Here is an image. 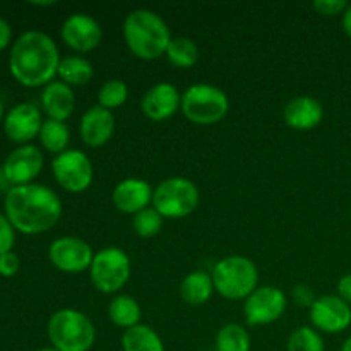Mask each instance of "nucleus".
<instances>
[{
	"instance_id": "f257e3e1",
	"label": "nucleus",
	"mask_w": 351,
	"mask_h": 351,
	"mask_svg": "<svg viewBox=\"0 0 351 351\" xmlns=\"http://www.w3.org/2000/svg\"><path fill=\"white\" fill-rule=\"evenodd\" d=\"M5 216L23 235H40L58 223L62 201L50 187L41 184L10 187L3 199Z\"/></svg>"
},
{
	"instance_id": "f03ea898",
	"label": "nucleus",
	"mask_w": 351,
	"mask_h": 351,
	"mask_svg": "<svg viewBox=\"0 0 351 351\" xmlns=\"http://www.w3.org/2000/svg\"><path fill=\"white\" fill-rule=\"evenodd\" d=\"M60 60L57 45L47 33L26 31L12 43L9 69L24 88H45L53 82Z\"/></svg>"
},
{
	"instance_id": "7ed1b4c3",
	"label": "nucleus",
	"mask_w": 351,
	"mask_h": 351,
	"mask_svg": "<svg viewBox=\"0 0 351 351\" xmlns=\"http://www.w3.org/2000/svg\"><path fill=\"white\" fill-rule=\"evenodd\" d=\"M122 34L130 53L146 62L163 57L173 38L163 17L149 9H136L127 14Z\"/></svg>"
},
{
	"instance_id": "20e7f679",
	"label": "nucleus",
	"mask_w": 351,
	"mask_h": 351,
	"mask_svg": "<svg viewBox=\"0 0 351 351\" xmlns=\"http://www.w3.org/2000/svg\"><path fill=\"white\" fill-rule=\"evenodd\" d=\"M47 335L58 351H89L96 343L95 322L77 308H60L48 319Z\"/></svg>"
},
{
	"instance_id": "39448f33",
	"label": "nucleus",
	"mask_w": 351,
	"mask_h": 351,
	"mask_svg": "<svg viewBox=\"0 0 351 351\" xmlns=\"http://www.w3.org/2000/svg\"><path fill=\"white\" fill-rule=\"evenodd\" d=\"M215 291L226 300H245L259 288V269L245 256H228L215 264L211 271Z\"/></svg>"
},
{
	"instance_id": "423d86ee",
	"label": "nucleus",
	"mask_w": 351,
	"mask_h": 351,
	"mask_svg": "<svg viewBox=\"0 0 351 351\" xmlns=\"http://www.w3.org/2000/svg\"><path fill=\"white\" fill-rule=\"evenodd\" d=\"M180 110L195 125H215L230 110V99L223 89L213 84H194L182 95Z\"/></svg>"
},
{
	"instance_id": "0eeeda50",
	"label": "nucleus",
	"mask_w": 351,
	"mask_h": 351,
	"mask_svg": "<svg viewBox=\"0 0 351 351\" xmlns=\"http://www.w3.org/2000/svg\"><path fill=\"white\" fill-rule=\"evenodd\" d=\"M132 273L130 257L119 247H105L93 257L89 280L93 287L106 295L119 293Z\"/></svg>"
},
{
	"instance_id": "6e6552de",
	"label": "nucleus",
	"mask_w": 351,
	"mask_h": 351,
	"mask_svg": "<svg viewBox=\"0 0 351 351\" xmlns=\"http://www.w3.org/2000/svg\"><path fill=\"white\" fill-rule=\"evenodd\" d=\"M199 199V189L194 182L185 177H170L154 189L151 206L163 218L180 219L195 211Z\"/></svg>"
},
{
	"instance_id": "1a4fd4ad",
	"label": "nucleus",
	"mask_w": 351,
	"mask_h": 351,
	"mask_svg": "<svg viewBox=\"0 0 351 351\" xmlns=\"http://www.w3.org/2000/svg\"><path fill=\"white\" fill-rule=\"evenodd\" d=\"M51 173L64 191L81 194L91 187L95 180V168L86 153L79 149H67L51 161Z\"/></svg>"
},
{
	"instance_id": "9d476101",
	"label": "nucleus",
	"mask_w": 351,
	"mask_h": 351,
	"mask_svg": "<svg viewBox=\"0 0 351 351\" xmlns=\"http://www.w3.org/2000/svg\"><path fill=\"white\" fill-rule=\"evenodd\" d=\"M287 295L278 287H259L245 298L243 315L249 326H267L280 321L287 312Z\"/></svg>"
},
{
	"instance_id": "9b49d317",
	"label": "nucleus",
	"mask_w": 351,
	"mask_h": 351,
	"mask_svg": "<svg viewBox=\"0 0 351 351\" xmlns=\"http://www.w3.org/2000/svg\"><path fill=\"white\" fill-rule=\"evenodd\" d=\"M91 245L79 237H60L48 247V259L51 266L65 274H79L89 271L93 263Z\"/></svg>"
},
{
	"instance_id": "f8f14e48",
	"label": "nucleus",
	"mask_w": 351,
	"mask_h": 351,
	"mask_svg": "<svg viewBox=\"0 0 351 351\" xmlns=\"http://www.w3.org/2000/svg\"><path fill=\"white\" fill-rule=\"evenodd\" d=\"M308 319L315 331L339 335L351 326V307L338 295H322L308 308Z\"/></svg>"
},
{
	"instance_id": "ddd939ff",
	"label": "nucleus",
	"mask_w": 351,
	"mask_h": 351,
	"mask_svg": "<svg viewBox=\"0 0 351 351\" xmlns=\"http://www.w3.org/2000/svg\"><path fill=\"white\" fill-rule=\"evenodd\" d=\"M45 158L40 147L33 144H24L16 147L2 165V175L7 184L12 187L34 184V178L43 170Z\"/></svg>"
},
{
	"instance_id": "4468645a",
	"label": "nucleus",
	"mask_w": 351,
	"mask_h": 351,
	"mask_svg": "<svg viewBox=\"0 0 351 351\" xmlns=\"http://www.w3.org/2000/svg\"><path fill=\"white\" fill-rule=\"evenodd\" d=\"M60 38L65 47L75 53H89L101 43L103 29L95 17L88 14H72L62 24Z\"/></svg>"
},
{
	"instance_id": "2eb2a0df",
	"label": "nucleus",
	"mask_w": 351,
	"mask_h": 351,
	"mask_svg": "<svg viewBox=\"0 0 351 351\" xmlns=\"http://www.w3.org/2000/svg\"><path fill=\"white\" fill-rule=\"evenodd\" d=\"M43 117L33 103H19L12 106L3 117V132L12 143L24 146L40 136Z\"/></svg>"
},
{
	"instance_id": "dca6fc26",
	"label": "nucleus",
	"mask_w": 351,
	"mask_h": 351,
	"mask_svg": "<svg viewBox=\"0 0 351 351\" xmlns=\"http://www.w3.org/2000/svg\"><path fill=\"white\" fill-rule=\"evenodd\" d=\"M182 95L171 82H158L144 93L141 110L153 122L171 119L180 110Z\"/></svg>"
},
{
	"instance_id": "f3484780",
	"label": "nucleus",
	"mask_w": 351,
	"mask_h": 351,
	"mask_svg": "<svg viewBox=\"0 0 351 351\" xmlns=\"http://www.w3.org/2000/svg\"><path fill=\"white\" fill-rule=\"evenodd\" d=\"M154 189L143 178H125L112 192L113 206L125 215H137L153 204Z\"/></svg>"
},
{
	"instance_id": "a211bd4d",
	"label": "nucleus",
	"mask_w": 351,
	"mask_h": 351,
	"mask_svg": "<svg viewBox=\"0 0 351 351\" xmlns=\"http://www.w3.org/2000/svg\"><path fill=\"white\" fill-rule=\"evenodd\" d=\"M115 132V117L110 110L101 108L99 105L86 110L79 122V134L82 143L88 147H103Z\"/></svg>"
},
{
	"instance_id": "6ab92c4d",
	"label": "nucleus",
	"mask_w": 351,
	"mask_h": 351,
	"mask_svg": "<svg viewBox=\"0 0 351 351\" xmlns=\"http://www.w3.org/2000/svg\"><path fill=\"white\" fill-rule=\"evenodd\" d=\"M324 119V108L321 101L312 96H297L290 99L283 108V120L293 130H312L321 125Z\"/></svg>"
},
{
	"instance_id": "aec40b11",
	"label": "nucleus",
	"mask_w": 351,
	"mask_h": 351,
	"mask_svg": "<svg viewBox=\"0 0 351 351\" xmlns=\"http://www.w3.org/2000/svg\"><path fill=\"white\" fill-rule=\"evenodd\" d=\"M75 108L74 91L62 81H53L45 86L41 93V110L50 120L65 122L71 119Z\"/></svg>"
},
{
	"instance_id": "412c9836",
	"label": "nucleus",
	"mask_w": 351,
	"mask_h": 351,
	"mask_svg": "<svg viewBox=\"0 0 351 351\" xmlns=\"http://www.w3.org/2000/svg\"><path fill=\"white\" fill-rule=\"evenodd\" d=\"M213 293H215V283H213L211 273H206V271H194L187 274L180 283L182 300L192 307L208 304Z\"/></svg>"
},
{
	"instance_id": "4be33fe9",
	"label": "nucleus",
	"mask_w": 351,
	"mask_h": 351,
	"mask_svg": "<svg viewBox=\"0 0 351 351\" xmlns=\"http://www.w3.org/2000/svg\"><path fill=\"white\" fill-rule=\"evenodd\" d=\"M143 311H141L139 302L130 295H117L108 304V319L117 328L127 329L141 324Z\"/></svg>"
},
{
	"instance_id": "5701e85b",
	"label": "nucleus",
	"mask_w": 351,
	"mask_h": 351,
	"mask_svg": "<svg viewBox=\"0 0 351 351\" xmlns=\"http://www.w3.org/2000/svg\"><path fill=\"white\" fill-rule=\"evenodd\" d=\"M120 345L122 351H165L161 336L146 324H137L123 331Z\"/></svg>"
},
{
	"instance_id": "b1692460",
	"label": "nucleus",
	"mask_w": 351,
	"mask_h": 351,
	"mask_svg": "<svg viewBox=\"0 0 351 351\" xmlns=\"http://www.w3.org/2000/svg\"><path fill=\"white\" fill-rule=\"evenodd\" d=\"M58 79L67 86H86L91 82L93 75H95V69L88 58L81 57V55H69L60 60L57 72Z\"/></svg>"
},
{
	"instance_id": "393cba45",
	"label": "nucleus",
	"mask_w": 351,
	"mask_h": 351,
	"mask_svg": "<svg viewBox=\"0 0 351 351\" xmlns=\"http://www.w3.org/2000/svg\"><path fill=\"white\" fill-rule=\"evenodd\" d=\"M38 139H40L41 147L45 151L58 156V154L67 151L69 143H71V130H69L65 122L47 119L43 122V127H41Z\"/></svg>"
},
{
	"instance_id": "a878e982",
	"label": "nucleus",
	"mask_w": 351,
	"mask_h": 351,
	"mask_svg": "<svg viewBox=\"0 0 351 351\" xmlns=\"http://www.w3.org/2000/svg\"><path fill=\"white\" fill-rule=\"evenodd\" d=\"M167 58L173 67L177 69H191L199 60V47L194 40L187 36L171 38L170 45L167 48Z\"/></svg>"
},
{
	"instance_id": "bb28decb",
	"label": "nucleus",
	"mask_w": 351,
	"mask_h": 351,
	"mask_svg": "<svg viewBox=\"0 0 351 351\" xmlns=\"http://www.w3.org/2000/svg\"><path fill=\"white\" fill-rule=\"evenodd\" d=\"M216 351H250V335L242 324L228 322L218 331L215 339Z\"/></svg>"
},
{
	"instance_id": "cd10ccee",
	"label": "nucleus",
	"mask_w": 351,
	"mask_h": 351,
	"mask_svg": "<svg viewBox=\"0 0 351 351\" xmlns=\"http://www.w3.org/2000/svg\"><path fill=\"white\" fill-rule=\"evenodd\" d=\"M287 351H326L321 332L311 326L297 328L287 341Z\"/></svg>"
},
{
	"instance_id": "c85d7f7f",
	"label": "nucleus",
	"mask_w": 351,
	"mask_h": 351,
	"mask_svg": "<svg viewBox=\"0 0 351 351\" xmlns=\"http://www.w3.org/2000/svg\"><path fill=\"white\" fill-rule=\"evenodd\" d=\"M127 99H129V88L122 79H110L98 91V105L110 112L125 105Z\"/></svg>"
},
{
	"instance_id": "c756f323",
	"label": "nucleus",
	"mask_w": 351,
	"mask_h": 351,
	"mask_svg": "<svg viewBox=\"0 0 351 351\" xmlns=\"http://www.w3.org/2000/svg\"><path fill=\"white\" fill-rule=\"evenodd\" d=\"M163 216L153 206H149V208L134 215L132 228L136 235L141 237V239H154L163 230Z\"/></svg>"
},
{
	"instance_id": "7c9ffc66",
	"label": "nucleus",
	"mask_w": 351,
	"mask_h": 351,
	"mask_svg": "<svg viewBox=\"0 0 351 351\" xmlns=\"http://www.w3.org/2000/svg\"><path fill=\"white\" fill-rule=\"evenodd\" d=\"M350 3L346 0H315L312 3L314 10L317 14L324 17H335V16H343L345 10L348 9Z\"/></svg>"
},
{
	"instance_id": "2f4dec72",
	"label": "nucleus",
	"mask_w": 351,
	"mask_h": 351,
	"mask_svg": "<svg viewBox=\"0 0 351 351\" xmlns=\"http://www.w3.org/2000/svg\"><path fill=\"white\" fill-rule=\"evenodd\" d=\"M16 243V230L5 215L0 213V256L10 252Z\"/></svg>"
},
{
	"instance_id": "473e14b6",
	"label": "nucleus",
	"mask_w": 351,
	"mask_h": 351,
	"mask_svg": "<svg viewBox=\"0 0 351 351\" xmlns=\"http://www.w3.org/2000/svg\"><path fill=\"white\" fill-rule=\"evenodd\" d=\"M291 297H293V302L298 305V307H305V308H311L312 304L317 300L315 293L312 291V288L308 285H297L291 291Z\"/></svg>"
},
{
	"instance_id": "72a5a7b5",
	"label": "nucleus",
	"mask_w": 351,
	"mask_h": 351,
	"mask_svg": "<svg viewBox=\"0 0 351 351\" xmlns=\"http://www.w3.org/2000/svg\"><path fill=\"white\" fill-rule=\"evenodd\" d=\"M19 257L10 250V252H5L0 256V276L2 278H12L19 273Z\"/></svg>"
},
{
	"instance_id": "f704fd0d",
	"label": "nucleus",
	"mask_w": 351,
	"mask_h": 351,
	"mask_svg": "<svg viewBox=\"0 0 351 351\" xmlns=\"http://www.w3.org/2000/svg\"><path fill=\"white\" fill-rule=\"evenodd\" d=\"M336 290H338V297L351 307V273L339 278Z\"/></svg>"
},
{
	"instance_id": "c9c22d12",
	"label": "nucleus",
	"mask_w": 351,
	"mask_h": 351,
	"mask_svg": "<svg viewBox=\"0 0 351 351\" xmlns=\"http://www.w3.org/2000/svg\"><path fill=\"white\" fill-rule=\"evenodd\" d=\"M12 41V27L3 17H0V51L5 50Z\"/></svg>"
},
{
	"instance_id": "e433bc0d",
	"label": "nucleus",
	"mask_w": 351,
	"mask_h": 351,
	"mask_svg": "<svg viewBox=\"0 0 351 351\" xmlns=\"http://www.w3.org/2000/svg\"><path fill=\"white\" fill-rule=\"evenodd\" d=\"M341 24H343V31H345V34L351 40V3L348 5V9L345 10V14L341 16Z\"/></svg>"
},
{
	"instance_id": "4c0bfd02",
	"label": "nucleus",
	"mask_w": 351,
	"mask_h": 351,
	"mask_svg": "<svg viewBox=\"0 0 351 351\" xmlns=\"http://www.w3.org/2000/svg\"><path fill=\"white\" fill-rule=\"evenodd\" d=\"M31 5H36V7H50V5H55V0H48V2H31Z\"/></svg>"
},
{
	"instance_id": "58836bf2",
	"label": "nucleus",
	"mask_w": 351,
	"mask_h": 351,
	"mask_svg": "<svg viewBox=\"0 0 351 351\" xmlns=\"http://www.w3.org/2000/svg\"><path fill=\"white\" fill-rule=\"evenodd\" d=\"M339 351H351V336H348V338H346L345 341H343L341 350H339Z\"/></svg>"
},
{
	"instance_id": "ea45409f",
	"label": "nucleus",
	"mask_w": 351,
	"mask_h": 351,
	"mask_svg": "<svg viewBox=\"0 0 351 351\" xmlns=\"http://www.w3.org/2000/svg\"><path fill=\"white\" fill-rule=\"evenodd\" d=\"M3 120V103H2V99H0V122H2Z\"/></svg>"
},
{
	"instance_id": "a19ab883",
	"label": "nucleus",
	"mask_w": 351,
	"mask_h": 351,
	"mask_svg": "<svg viewBox=\"0 0 351 351\" xmlns=\"http://www.w3.org/2000/svg\"><path fill=\"white\" fill-rule=\"evenodd\" d=\"M38 351H58V350H55L53 346H45V348H40Z\"/></svg>"
}]
</instances>
